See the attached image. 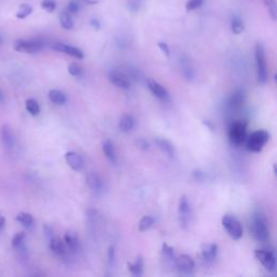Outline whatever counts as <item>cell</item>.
Instances as JSON below:
<instances>
[{"label":"cell","mask_w":277,"mask_h":277,"mask_svg":"<svg viewBox=\"0 0 277 277\" xmlns=\"http://www.w3.org/2000/svg\"><path fill=\"white\" fill-rule=\"evenodd\" d=\"M16 219L20 224H22L27 230H32L34 227L35 221L31 214H27V212H20Z\"/></svg>","instance_id":"24"},{"label":"cell","mask_w":277,"mask_h":277,"mask_svg":"<svg viewBox=\"0 0 277 277\" xmlns=\"http://www.w3.org/2000/svg\"><path fill=\"white\" fill-rule=\"evenodd\" d=\"M203 4H204V0H189L187 4V11L188 12L194 11L200 8V7H202Z\"/></svg>","instance_id":"38"},{"label":"cell","mask_w":277,"mask_h":277,"mask_svg":"<svg viewBox=\"0 0 277 277\" xmlns=\"http://www.w3.org/2000/svg\"><path fill=\"white\" fill-rule=\"evenodd\" d=\"M158 48L161 50V52L164 53L165 55L169 56L170 55V49L168 47V45L166 44V42H158Z\"/></svg>","instance_id":"43"},{"label":"cell","mask_w":277,"mask_h":277,"mask_svg":"<svg viewBox=\"0 0 277 277\" xmlns=\"http://www.w3.org/2000/svg\"><path fill=\"white\" fill-rule=\"evenodd\" d=\"M147 88L150 89V91L152 92V94L156 98H158L159 100H162V101L169 100L170 95H169L168 90L164 86H161V84L156 81V80L148 79L147 80Z\"/></svg>","instance_id":"14"},{"label":"cell","mask_w":277,"mask_h":277,"mask_svg":"<svg viewBox=\"0 0 277 277\" xmlns=\"http://www.w3.org/2000/svg\"><path fill=\"white\" fill-rule=\"evenodd\" d=\"M91 25H92V27L95 28V30H100V27H101L100 22H99L98 20H95V19L91 20Z\"/></svg>","instance_id":"46"},{"label":"cell","mask_w":277,"mask_h":277,"mask_svg":"<svg viewBox=\"0 0 277 277\" xmlns=\"http://www.w3.org/2000/svg\"><path fill=\"white\" fill-rule=\"evenodd\" d=\"M25 239H26V235L24 232L17 233L12 238V247L21 254V257L22 258L27 257L26 255L27 254V247L25 245Z\"/></svg>","instance_id":"15"},{"label":"cell","mask_w":277,"mask_h":277,"mask_svg":"<svg viewBox=\"0 0 277 277\" xmlns=\"http://www.w3.org/2000/svg\"><path fill=\"white\" fill-rule=\"evenodd\" d=\"M264 4L266 6V9L268 11L269 17L273 21L277 19V5L275 0H264Z\"/></svg>","instance_id":"33"},{"label":"cell","mask_w":277,"mask_h":277,"mask_svg":"<svg viewBox=\"0 0 277 277\" xmlns=\"http://www.w3.org/2000/svg\"><path fill=\"white\" fill-rule=\"evenodd\" d=\"M181 68H182V73L186 76L188 79H192L193 78V69H192L189 60H181Z\"/></svg>","instance_id":"34"},{"label":"cell","mask_w":277,"mask_h":277,"mask_svg":"<svg viewBox=\"0 0 277 277\" xmlns=\"http://www.w3.org/2000/svg\"><path fill=\"white\" fill-rule=\"evenodd\" d=\"M44 232H45L46 236H47V238H48L49 240L52 239V238L54 237V235H53V230H52L51 227L49 226V225H45V227H44Z\"/></svg>","instance_id":"44"},{"label":"cell","mask_w":277,"mask_h":277,"mask_svg":"<svg viewBox=\"0 0 277 277\" xmlns=\"http://www.w3.org/2000/svg\"><path fill=\"white\" fill-rule=\"evenodd\" d=\"M140 0H129L128 2V8L132 12H137L140 9Z\"/></svg>","instance_id":"40"},{"label":"cell","mask_w":277,"mask_h":277,"mask_svg":"<svg viewBox=\"0 0 277 277\" xmlns=\"http://www.w3.org/2000/svg\"><path fill=\"white\" fill-rule=\"evenodd\" d=\"M32 12H33V7L31 5L23 4V5L20 6V8L17 12V18L19 20H24L27 17H30L32 14Z\"/></svg>","instance_id":"31"},{"label":"cell","mask_w":277,"mask_h":277,"mask_svg":"<svg viewBox=\"0 0 277 277\" xmlns=\"http://www.w3.org/2000/svg\"><path fill=\"white\" fill-rule=\"evenodd\" d=\"M231 28H232V32L234 34L240 35L245 30L243 20H241L239 17H234L231 21Z\"/></svg>","instance_id":"29"},{"label":"cell","mask_w":277,"mask_h":277,"mask_svg":"<svg viewBox=\"0 0 277 277\" xmlns=\"http://www.w3.org/2000/svg\"><path fill=\"white\" fill-rule=\"evenodd\" d=\"M255 258L261 262V264L265 267L266 271L268 272H275L276 268V258L275 253L271 250H264V249H257L254 251Z\"/></svg>","instance_id":"7"},{"label":"cell","mask_w":277,"mask_h":277,"mask_svg":"<svg viewBox=\"0 0 277 277\" xmlns=\"http://www.w3.org/2000/svg\"><path fill=\"white\" fill-rule=\"evenodd\" d=\"M155 143L157 144V146L160 148V150L165 154H167L169 157H174V155H175L174 146L171 144V142H169L166 139L157 138V139H155Z\"/></svg>","instance_id":"21"},{"label":"cell","mask_w":277,"mask_h":277,"mask_svg":"<svg viewBox=\"0 0 277 277\" xmlns=\"http://www.w3.org/2000/svg\"><path fill=\"white\" fill-rule=\"evenodd\" d=\"M222 225L226 230L227 234L233 238V239H240L243 236V226L238 220L230 215H226L222 218Z\"/></svg>","instance_id":"6"},{"label":"cell","mask_w":277,"mask_h":277,"mask_svg":"<svg viewBox=\"0 0 277 277\" xmlns=\"http://www.w3.org/2000/svg\"><path fill=\"white\" fill-rule=\"evenodd\" d=\"M25 106H26V111L30 113L32 116H37L40 113V106L38 102L36 100H34V99H28L25 103Z\"/></svg>","instance_id":"30"},{"label":"cell","mask_w":277,"mask_h":277,"mask_svg":"<svg viewBox=\"0 0 277 277\" xmlns=\"http://www.w3.org/2000/svg\"><path fill=\"white\" fill-rule=\"evenodd\" d=\"M269 140V134L265 130H258L252 132L249 137L246 138V147L248 151L259 153Z\"/></svg>","instance_id":"3"},{"label":"cell","mask_w":277,"mask_h":277,"mask_svg":"<svg viewBox=\"0 0 277 277\" xmlns=\"http://www.w3.org/2000/svg\"><path fill=\"white\" fill-rule=\"evenodd\" d=\"M66 10L70 13V14H76L78 11L80 10V4L78 0H70L67 5Z\"/></svg>","instance_id":"37"},{"label":"cell","mask_w":277,"mask_h":277,"mask_svg":"<svg viewBox=\"0 0 277 277\" xmlns=\"http://www.w3.org/2000/svg\"><path fill=\"white\" fill-rule=\"evenodd\" d=\"M254 58H255V67H257V77L258 81L260 84L266 83L268 73H267V64H266V55H265V49L261 42H258L255 45L254 50Z\"/></svg>","instance_id":"2"},{"label":"cell","mask_w":277,"mask_h":277,"mask_svg":"<svg viewBox=\"0 0 277 277\" xmlns=\"http://www.w3.org/2000/svg\"><path fill=\"white\" fill-rule=\"evenodd\" d=\"M193 177L198 181V182H202L205 180V177H206V174L204 172H202L201 170H195V171L193 172Z\"/></svg>","instance_id":"42"},{"label":"cell","mask_w":277,"mask_h":277,"mask_svg":"<svg viewBox=\"0 0 277 277\" xmlns=\"http://www.w3.org/2000/svg\"><path fill=\"white\" fill-rule=\"evenodd\" d=\"M218 253V245L216 244H206L202 247V257L205 261L210 262L215 260Z\"/></svg>","instance_id":"19"},{"label":"cell","mask_w":277,"mask_h":277,"mask_svg":"<svg viewBox=\"0 0 277 277\" xmlns=\"http://www.w3.org/2000/svg\"><path fill=\"white\" fill-rule=\"evenodd\" d=\"M5 226H6V218L3 214H0V233L3 232Z\"/></svg>","instance_id":"45"},{"label":"cell","mask_w":277,"mask_h":277,"mask_svg":"<svg viewBox=\"0 0 277 277\" xmlns=\"http://www.w3.org/2000/svg\"><path fill=\"white\" fill-rule=\"evenodd\" d=\"M49 247H50V250L58 257H64L66 254V245L58 237H53L49 240Z\"/></svg>","instance_id":"17"},{"label":"cell","mask_w":277,"mask_h":277,"mask_svg":"<svg viewBox=\"0 0 277 277\" xmlns=\"http://www.w3.org/2000/svg\"><path fill=\"white\" fill-rule=\"evenodd\" d=\"M143 267H144V260L141 255L137 257L136 261H134L133 263H130V262L128 263V269H129V272L133 276H141L143 274Z\"/></svg>","instance_id":"22"},{"label":"cell","mask_w":277,"mask_h":277,"mask_svg":"<svg viewBox=\"0 0 277 277\" xmlns=\"http://www.w3.org/2000/svg\"><path fill=\"white\" fill-rule=\"evenodd\" d=\"M161 251H162V257H164V259H166V261L169 262V263L175 265L176 257H175V252L173 248L171 246H169L168 244L164 243L161 247Z\"/></svg>","instance_id":"28"},{"label":"cell","mask_w":277,"mask_h":277,"mask_svg":"<svg viewBox=\"0 0 277 277\" xmlns=\"http://www.w3.org/2000/svg\"><path fill=\"white\" fill-rule=\"evenodd\" d=\"M41 8L49 13H52L56 9V2L55 0H42Z\"/></svg>","instance_id":"35"},{"label":"cell","mask_w":277,"mask_h":277,"mask_svg":"<svg viewBox=\"0 0 277 277\" xmlns=\"http://www.w3.org/2000/svg\"><path fill=\"white\" fill-rule=\"evenodd\" d=\"M175 267L183 275L193 274L195 269V262L188 254H182L175 259Z\"/></svg>","instance_id":"9"},{"label":"cell","mask_w":277,"mask_h":277,"mask_svg":"<svg viewBox=\"0 0 277 277\" xmlns=\"http://www.w3.org/2000/svg\"><path fill=\"white\" fill-rule=\"evenodd\" d=\"M136 145H137L138 148H140V150H142V151H147L148 148H150V144H148V142L143 138L138 139L136 141Z\"/></svg>","instance_id":"39"},{"label":"cell","mask_w":277,"mask_h":277,"mask_svg":"<svg viewBox=\"0 0 277 277\" xmlns=\"http://www.w3.org/2000/svg\"><path fill=\"white\" fill-rule=\"evenodd\" d=\"M102 150L104 155L106 156V158H108L112 164H116L117 161V156H116V152H115V147H114V143L111 140H105L103 142V146Z\"/></svg>","instance_id":"20"},{"label":"cell","mask_w":277,"mask_h":277,"mask_svg":"<svg viewBox=\"0 0 277 277\" xmlns=\"http://www.w3.org/2000/svg\"><path fill=\"white\" fill-rule=\"evenodd\" d=\"M108 259H109V264L110 266H112L114 264V262H115V248L114 246H111L109 248L108 251Z\"/></svg>","instance_id":"41"},{"label":"cell","mask_w":277,"mask_h":277,"mask_svg":"<svg viewBox=\"0 0 277 277\" xmlns=\"http://www.w3.org/2000/svg\"><path fill=\"white\" fill-rule=\"evenodd\" d=\"M109 80L120 89H129L130 88V80L126 76V74L117 72V70H111L109 74Z\"/></svg>","instance_id":"13"},{"label":"cell","mask_w":277,"mask_h":277,"mask_svg":"<svg viewBox=\"0 0 277 277\" xmlns=\"http://www.w3.org/2000/svg\"><path fill=\"white\" fill-rule=\"evenodd\" d=\"M155 223V219L151 216H145L141 219V221L139 223V231L144 232L150 230L151 227L154 225Z\"/></svg>","instance_id":"32"},{"label":"cell","mask_w":277,"mask_h":277,"mask_svg":"<svg viewBox=\"0 0 277 277\" xmlns=\"http://www.w3.org/2000/svg\"><path fill=\"white\" fill-rule=\"evenodd\" d=\"M4 101V95H3V92L0 91V103H2Z\"/></svg>","instance_id":"47"},{"label":"cell","mask_w":277,"mask_h":277,"mask_svg":"<svg viewBox=\"0 0 277 277\" xmlns=\"http://www.w3.org/2000/svg\"><path fill=\"white\" fill-rule=\"evenodd\" d=\"M133 128H134V119L131 115H124L122 118H120L119 129L123 132L125 133L130 132Z\"/></svg>","instance_id":"26"},{"label":"cell","mask_w":277,"mask_h":277,"mask_svg":"<svg viewBox=\"0 0 277 277\" xmlns=\"http://www.w3.org/2000/svg\"><path fill=\"white\" fill-rule=\"evenodd\" d=\"M0 141L6 152L10 153L13 151L14 146H16V138H14V133L9 125H3L2 129H0Z\"/></svg>","instance_id":"8"},{"label":"cell","mask_w":277,"mask_h":277,"mask_svg":"<svg viewBox=\"0 0 277 277\" xmlns=\"http://www.w3.org/2000/svg\"><path fill=\"white\" fill-rule=\"evenodd\" d=\"M44 42L37 39H19L14 42V50L21 53L36 54L44 50Z\"/></svg>","instance_id":"4"},{"label":"cell","mask_w":277,"mask_h":277,"mask_svg":"<svg viewBox=\"0 0 277 277\" xmlns=\"http://www.w3.org/2000/svg\"><path fill=\"white\" fill-rule=\"evenodd\" d=\"M49 99L53 104L56 105H64L66 103V96L60 90H50L49 91Z\"/></svg>","instance_id":"27"},{"label":"cell","mask_w":277,"mask_h":277,"mask_svg":"<svg viewBox=\"0 0 277 277\" xmlns=\"http://www.w3.org/2000/svg\"><path fill=\"white\" fill-rule=\"evenodd\" d=\"M60 23L64 30L69 31L74 27V21L72 18V14H70L66 9L62 11V13L60 14Z\"/></svg>","instance_id":"25"},{"label":"cell","mask_w":277,"mask_h":277,"mask_svg":"<svg viewBox=\"0 0 277 277\" xmlns=\"http://www.w3.org/2000/svg\"><path fill=\"white\" fill-rule=\"evenodd\" d=\"M82 68L80 65H78V64L76 63H72L70 65L68 66V73L74 76V77H80L82 75Z\"/></svg>","instance_id":"36"},{"label":"cell","mask_w":277,"mask_h":277,"mask_svg":"<svg viewBox=\"0 0 277 277\" xmlns=\"http://www.w3.org/2000/svg\"><path fill=\"white\" fill-rule=\"evenodd\" d=\"M52 49L58 52H62L65 53L67 55L73 56L75 59L78 60H82L84 58L83 52L80 50L79 48L74 47V46H69V45H65V44H61V42H58V44H54L52 46Z\"/></svg>","instance_id":"11"},{"label":"cell","mask_w":277,"mask_h":277,"mask_svg":"<svg viewBox=\"0 0 277 277\" xmlns=\"http://www.w3.org/2000/svg\"><path fill=\"white\" fill-rule=\"evenodd\" d=\"M245 101V92L243 90H237L234 92L229 99V106L231 109H237Z\"/></svg>","instance_id":"23"},{"label":"cell","mask_w":277,"mask_h":277,"mask_svg":"<svg viewBox=\"0 0 277 277\" xmlns=\"http://www.w3.org/2000/svg\"><path fill=\"white\" fill-rule=\"evenodd\" d=\"M190 219H191V208H190L189 200L186 195H183L180 198V202H179V220H180L181 227L187 229L190 223Z\"/></svg>","instance_id":"10"},{"label":"cell","mask_w":277,"mask_h":277,"mask_svg":"<svg viewBox=\"0 0 277 277\" xmlns=\"http://www.w3.org/2000/svg\"><path fill=\"white\" fill-rule=\"evenodd\" d=\"M2 41H3V39H2V38H0V44H2Z\"/></svg>","instance_id":"48"},{"label":"cell","mask_w":277,"mask_h":277,"mask_svg":"<svg viewBox=\"0 0 277 277\" xmlns=\"http://www.w3.org/2000/svg\"><path fill=\"white\" fill-rule=\"evenodd\" d=\"M250 230L253 237L259 243H266L269 239V230L265 217L261 212H254L252 216V221Z\"/></svg>","instance_id":"1"},{"label":"cell","mask_w":277,"mask_h":277,"mask_svg":"<svg viewBox=\"0 0 277 277\" xmlns=\"http://www.w3.org/2000/svg\"><path fill=\"white\" fill-rule=\"evenodd\" d=\"M247 138V124L241 120L234 122L229 129V139L234 145H241Z\"/></svg>","instance_id":"5"},{"label":"cell","mask_w":277,"mask_h":277,"mask_svg":"<svg viewBox=\"0 0 277 277\" xmlns=\"http://www.w3.org/2000/svg\"><path fill=\"white\" fill-rule=\"evenodd\" d=\"M64 241L68 249L72 251H76L79 248V237L75 231H67L64 236Z\"/></svg>","instance_id":"18"},{"label":"cell","mask_w":277,"mask_h":277,"mask_svg":"<svg viewBox=\"0 0 277 277\" xmlns=\"http://www.w3.org/2000/svg\"><path fill=\"white\" fill-rule=\"evenodd\" d=\"M65 160L67 162V165L73 170H75V171H80L84 166L81 156L75 152H67L65 154Z\"/></svg>","instance_id":"16"},{"label":"cell","mask_w":277,"mask_h":277,"mask_svg":"<svg viewBox=\"0 0 277 277\" xmlns=\"http://www.w3.org/2000/svg\"><path fill=\"white\" fill-rule=\"evenodd\" d=\"M87 184L92 192H95L96 194H101L105 190V183L104 180L101 177L100 174L97 172H90L87 175Z\"/></svg>","instance_id":"12"}]
</instances>
